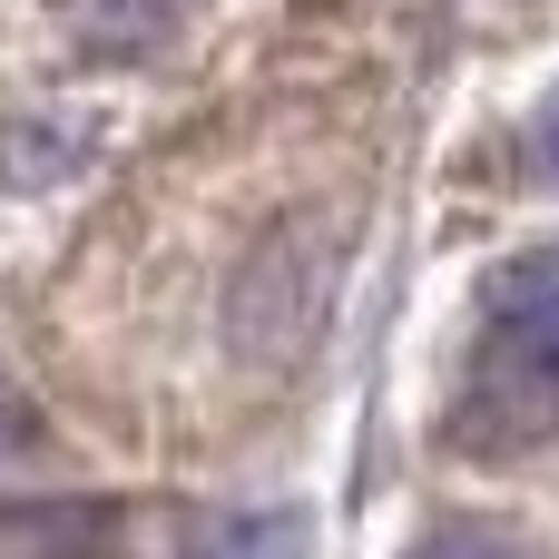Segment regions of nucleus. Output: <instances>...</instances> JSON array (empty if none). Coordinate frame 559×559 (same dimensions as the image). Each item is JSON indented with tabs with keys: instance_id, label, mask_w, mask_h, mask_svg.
Wrapping results in <instances>:
<instances>
[{
	"instance_id": "1",
	"label": "nucleus",
	"mask_w": 559,
	"mask_h": 559,
	"mask_svg": "<svg viewBox=\"0 0 559 559\" xmlns=\"http://www.w3.org/2000/svg\"><path fill=\"white\" fill-rule=\"evenodd\" d=\"M334 275H344V226L334 216H285L226 285V344L246 364L314 354V334L334 314Z\"/></svg>"
},
{
	"instance_id": "2",
	"label": "nucleus",
	"mask_w": 559,
	"mask_h": 559,
	"mask_svg": "<svg viewBox=\"0 0 559 559\" xmlns=\"http://www.w3.org/2000/svg\"><path fill=\"white\" fill-rule=\"evenodd\" d=\"M481 364L491 383H559V246L511 255L481 285Z\"/></svg>"
},
{
	"instance_id": "3",
	"label": "nucleus",
	"mask_w": 559,
	"mask_h": 559,
	"mask_svg": "<svg viewBox=\"0 0 559 559\" xmlns=\"http://www.w3.org/2000/svg\"><path fill=\"white\" fill-rule=\"evenodd\" d=\"M177 10H187V0H69L79 39L108 49V59H147V49L177 29Z\"/></svg>"
},
{
	"instance_id": "4",
	"label": "nucleus",
	"mask_w": 559,
	"mask_h": 559,
	"mask_svg": "<svg viewBox=\"0 0 559 559\" xmlns=\"http://www.w3.org/2000/svg\"><path fill=\"white\" fill-rule=\"evenodd\" d=\"M413 559H521V550H511L501 531H481V521H452V531H432Z\"/></svg>"
},
{
	"instance_id": "5",
	"label": "nucleus",
	"mask_w": 559,
	"mask_h": 559,
	"mask_svg": "<svg viewBox=\"0 0 559 559\" xmlns=\"http://www.w3.org/2000/svg\"><path fill=\"white\" fill-rule=\"evenodd\" d=\"M531 167H540V177L559 187V88L540 98V108H531Z\"/></svg>"
},
{
	"instance_id": "6",
	"label": "nucleus",
	"mask_w": 559,
	"mask_h": 559,
	"mask_svg": "<svg viewBox=\"0 0 559 559\" xmlns=\"http://www.w3.org/2000/svg\"><path fill=\"white\" fill-rule=\"evenodd\" d=\"M20 432V393H10V373H0V442Z\"/></svg>"
}]
</instances>
